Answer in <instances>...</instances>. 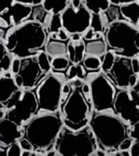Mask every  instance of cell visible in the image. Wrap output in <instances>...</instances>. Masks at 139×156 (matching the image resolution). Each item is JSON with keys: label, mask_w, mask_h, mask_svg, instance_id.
I'll list each match as a JSON object with an SVG mask.
<instances>
[{"label": "cell", "mask_w": 139, "mask_h": 156, "mask_svg": "<svg viewBox=\"0 0 139 156\" xmlns=\"http://www.w3.org/2000/svg\"><path fill=\"white\" fill-rule=\"evenodd\" d=\"M47 39L44 26L28 20L9 29L4 42L9 55L23 59L36 56L44 51Z\"/></svg>", "instance_id": "cell-1"}, {"label": "cell", "mask_w": 139, "mask_h": 156, "mask_svg": "<svg viewBox=\"0 0 139 156\" xmlns=\"http://www.w3.org/2000/svg\"><path fill=\"white\" fill-rule=\"evenodd\" d=\"M88 125L98 147L105 153H112L118 151L120 144L129 137V125L116 115L108 112L93 114Z\"/></svg>", "instance_id": "cell-2"}, {"label": "cell", "mask_w": 139, "mask_h": 156, "mask_svg": "<svg viewBox=\"0 0 139 156\" xmlns=\"http://www.w3.org/2000/svg\"><path fill=\"white\" fill-rule=\"evenodd\" d=\"M23 127V138L30 141L35 151H48L54 148L63 125L56 113H44L33 117Z\"/></svg>", "instance_id": "cell-3"}, {"label": "cell", "mask_w": 139, "mask_h": 156, "mask_svg": "<svg viewBox=\"0 0 139 156\" xmlns=\"http://www.w3.org/2000/svg\"><path fill=\"white\" fill-rule=\"evenodd\" d=\"M107 51L115 56L139 57V29L124 20L109 23L105 34Z\"/></svg>", "instance_id": "cell-4"}, {"label": "cell", "mask_w": 139, "mask_h": 156, "mask_svg": "<svg viewBox=\"0 0 139 156\" xmlns=\"http://www.w3.org/2000/svg\"><path fill=\"white\" fill-rule=\"evenodd\" d=\"M82 82L77 80L72 89L61 106L63 125L73 131H77L88 126L92 103H89L82 89Z\"/></svg>", "instance_id": "cell-5"}, {"label": "cell", "mask_w": 139, "mask_h": 156, "mask_svg": "<svg viewBox=\"0 0 139 156\" xmlns=\"http://www.w3.org/2000/svg\"><path fill=\"white\" fill-rule=\"evenodd\" d=\"M54 148L57 155L63 156H93L98 149L89 125L77 131L63 126Z\"/></svg>", "instance_id": "cell-6"}, {"label": "cell", "mask_w": 139, "mask_h": 156, "mask_svg": "<svg viewBox=\"0 0 139 156\" xmlns=\"http://www.w3.org/2000/svg\"><path fill=\"white\" fill-rule=\"evenodd\" d=\"M62 86L59 79L53 74H49L37 87L35 94L38 104V112L54 113L58 112L61 106Z\"/></svg>", "instance_id": "cell-7"}, {"label": "cell", "mask_w": 139, "mask_h": 156, "mask_svg": "<svg viewBox=\"0 0 139 156\" xmlns=\"http://www.w3.org/2000/svg\"><path fill=\"white\" fill-rule=\"evenodd\" d=\"M113 111L128 125L139 123V82L132 89L121 90L116 94Z\"/></svg>", "instance_id": "cell-8"}, {"label": "cell", "mask_w": 139, "mask_h": 156, "mask_svg": "<svg viewBox=\"0 0 139 156\" xmlns=\"http://www.w3.org/2000/svg\"><path fill=\"white\" fill-rule=\"evenodd\" d=\"M89 94L92 108L96 113L113 110L116 94L113 85L104 74L99 73L90 80Z\"/></svg>", "instance_id": "cell-9"}, {"label": "cell", "mask_w": 139, "mask_h": 156, "mask_svg": "<svg viewBox=\"0 0 139 156\" xmlns=\"http://www.w3.org/2000/svg\"><path fill=\"white\" fill-rule=\"evenodd\" d=\"M114 86L122 90L132 89L139 82L138 75L132 69L131 59L115 56L109 70L104 73Z\"/></svg>", "instance_id": "cell-10"}, {"label": "cell", "mask_w": 139, "mask_h": 156, "mask_svg": "<svg viewBox=\"0 0 139 156\" xmlns=\"http://www.w3.org/2000/svg\"><path fill=\"white\" fill-rule=\"evenodd\" d=\"M38 104L35 94L29 90H23L13 106L7 110L5 117L22 126L37 113Z\"/></svg>", "instance_id": "cell-11"}, {"label": "cell", "mask_w": 139, "mask_h": 156, "mask_svg": "<svg viewBox=\"0 0 139 156\" xmlns=\"http://www.w3.org/2000/svg\"><path fill=\"white\" fill-rule=\"evenodd\" d=\"M62 28L70 35L85 33L90 27L91 13L85 6L75 9L70 4L60 14Z\"/></svg>", "instance_id": "cell-12"}, {"label": "cell", "mask_w": 139, "mask_h": 156, "mask_svg": "<svg viewBox=\"0 0 139 156\" xmlns=\"http://www.w3.org/2000/svg\"><path fill=\"white\" fill-rule=\"evenodd\" d=\"M20 59V68L17 75L23 80L22 89L30 90L37 87L49 74L41 66L37 56Z\"/></svg>", "instance_id": "cell-13"}, {"label": "cell", "mask_w": 139, "mask_h": 156, "mask_svg": "<svg viewBox=\"0 0 139 156\" xmlns=\"http://www.w3.org/2000/svg\"><path fill=\"white\" fill-rule=\"evenodd\" d=\"M32 7L14 1L12 4L0 15V28L18 26L28 20Z\"/></svg>", "instance_id": "cell-14"}, {"label": "cell", "mask_w": 139, "mask_h": 156, "mask_svg": "<svg viewBox=\"0 0 139 156\" xmlns=\"http://www.w3.org/2000/svg\"><path fill=\"white\" fill-rule=\"evenodd\" d=\"M23 128L6 117L0 120V146L7 147L23 136Z\"/></svg>", "instance_id": "cell-15"}, {"label": "cell", "mask_w": 139, "mask_h": 156, "mask_svg": "<svg viewBox=\"0 0 139 156\" xmlns=\"http://www.w3.org/2000/svg\"><path fill=\"white\" fill-rule=\"evenodd\" d=\"M20 89L16 85L11 73L7 72L0 77V103L5 107L13 95Z\"/></svg>", "instance_id": "cell-16"}, {"label": "cell", "mask_w": 139, "mask_h": 156, "mask_svg": "<svg viewBox=\"0 0 139 156\" xmlns=\"http://www.w3.org/2000/svg\"><path fill=\"white\" fill-rule=\"evenodd\" d=\"M119 11L121 16L124 19V21L138 28L139 23L138 1H134L131 3L120 6Z\"/></svg>", "instance_id": "cell-17"}, {"label": "cell", "mask_w": 139, "mask_h": 156, "mask_svg": "<svg viewBox=\"0 0 139 156\" xmlns=\"http://www.w3.org/2000/svg\"><path fill=\"white\" fill-rule=\"evenodd\" d=\"M67 55L70 62L73 65H79L84 59L85 55V42L80 40L77 42L70 41L66 45Z\"/></svg>", "instance_id": "cell-18"}, {"label": "cell", "mask_w": 139, "mask_h": 156, "mask_svg": "<svg viewBox=\"0 0 139 156\" xmlns=\"http://www.w3.org/2000/svg\"><path fill=\"white\" fill-rule=\"evenodd\" d=\"M45 50L47 55L52 59L56 57H65L67 55L66 45L63 41L51 39L49 37H48Z\"/></svg>", "instance_id": "cell-19"}, {"label": "cell", "mask_w": 139, "mask_h": 156, "mask_svg": "<svg viewBox=\"0 0 139 156\" xmlns=\"http://www.w3.org/2000/svg\"><path fill=\"white\" fill-rule=\"evenodd\" d=\"M107 52V47L103 39L92 40L85 44V54L98 58L105 55Z\"/></svg>", "instance_id": "cell-20"}, {"label": "cell", "mask_w": 139, "mask_h": 156, "mask_svg": "<svg viewBox=\"0 0 139 156\" xmlns=\"http://www.w3.org/2000/svg\"><path fill=\"white\" fill-rule=\"evenodd\" d=\"M70 1L66 0H45L43 1L42 6L48 13L52 15L61 14L62 12L70 5Z\"/></svg>", "instance_id": "cell-21"}, {"label": "cell", "mask_w": 139, "mask_h": 156, "mask_svg": "<svg viewBox=\"0 0 139 156\" xmlns=\"http://www.w3.org/2000/svg\"><path fill=\"white\" fill-rule=\"evenodd\" d=\"M82 2L89 12L96 15H100L101 12H106L110 5L108 0H85L82 1Z\"/></svg>", "instance_id": "cell-22"}, {"label": "cell", "mask_w": 139, "mask_h": 156, "mask_svg": "<svg viewBox=\"0 0 139 156\" xmlns=\"http://www.w3.org/2000/svg\"><path fill=\"white\" fill-rule=\"evenodd\" d=\"M31 21L38 22L42 23L44 27L48 19V13L42 7V5L35 6L32 9L31 16Z\"/></svg>", "instance_id": "cell-23"}, {"label": "cell", "mask_w": 139, "mask_h": 156, "mask_svg": "<svg viewBox=\"0 0 139 156\" xmlns=\"http://www.w3.org/2000/svg\"><path fill=\"white\" fill-rule=\"evenodd\" d=\"M85 68L80 65H73L68 68L66 72V77L70 80H73L75 78L84 80L85 79Z\"/></svg>", "instance_id": "cell-24"}, {"label": "cell", "mask_w": 139, "mask_h": 156, "mask_svg": "<svg viewBox=\"0 0 139 156\" xmlns=\"http://www.w3.org/2000/svg\"><path fill=\"white\" fill-rule=\"evenodd\" d=\"M83 63L84 68L87 70H97L101 68V60L96 56L87 55L84 59Z\"/></svg>", "instance_id": "cell-25"}, {"label": "cell", "mask_w": 139, "mask_h": 156, "mask_svg": "<svg viewBox=\"0 0 139 156\" xmlns=\"http://www.w3.org/2000/svg\"><path fill=\"white\" fill-rule=\"evenodd\" d=\"M70 61L65 57H56L51 61V68L56 71L65 70L69 66Z\"/></svg>", "instance_id": "cell-26"}, {"label": "cell", "mask_w": 139, "mask_h": 156, "mask_svg": "<svg viewBox=\"0 0 139 156\" xmlns=\"http://www.w3.org/2000/svg\"><path fill=\"white\" fill-rule=\"evenodd\" d=\"M62 29L61 18L60 14L52 15L48 25V31L50 34H58Z\"/></svg>", "instance_id": "cell-27"}, {"label": "cell", "mask_w": 139, "mask_h": 156, "mask_svg": "<svg viewBox=\"0 0 139 156\" xmlns=\"http://www.w3.org/2000/svg\"><path fill=\"white\" fill-rule=\"evenodd\" d=\"M89 28H91L94 33H101L104 31L103 23L100 15L91 14Z\"/></svg>", "instance_id": "cell-28"}, {"label": "cell", "mask_w": 139, "mask_h": 156, "mask_svg": "<svg viewBox=\"0 0 139 156\" xmlns=\"http://www.w3.org/2000/svg\"><path fill=\"white\" fill-rule=\"evenodd\" d=\"M115 57V56L110 51H107L104 55L103 61L101 62V66L103 73L108 72L111 68L114 62Z\"/></svg>", "instance_id": "cell-29"}, {"label": "cell", "mask_w": 139, "mask_h": 156, "mask_svg": "<svg viewBox=\"0 0 139 156\" xmlns=\"http://www.w3.org/2000/svg\"><path fill=\"white\" fill-rule=\"evenodd\" d=\"M106 16L107 17V20L109 24L113 23L116 21L120 20L119 16H120V11L119 9L116 7L115 5L111 6L110 5L108 9L105 12Z\"/></svg>", "instance_id": "cell-30"}, {"label": "cell", "mask_w": 139, "mask_h": 156, "mask_svg": "<svg viewBox=\"0 0 139 156\" xmlns=\"http://www.w3.org/2000/svg\"><path fill=\"white\" fill-rule=\"evenodd\" d=\"M6 151L7 156H21L23 152V150L18 141L14 142L9 145L7 147Z\"/></svg>", "instance_id": "cell-31"}, {"label": "cell", "mask_w": 139, "mask_h": 156, "mask_svg": "<svg viewBox=\"0 0 139 156\" xmlns=\"http://www.w3.org/2000/svg\"><path fill=\"white\" fill-rule=\"evenodd\" d=\"M130 128L128 129V136L133 141H139V123H137L133 126H130Z\"/></svg>", "instance_id": "cell-32"}, {"label": "cell", "mask_w": 139, "mask_h": 156, "mask_svg": "<svg viewBox=\"0 0 139 156\" xmlns=\"http://www.w3.org/2000/svg\"><path fill=\"white\" fill-rule=\"evenodd\" d=\"M101 33H94L90 28L86 31L84 36V39L86 41H92L95 39H101Z\"/></svg>", "instance_id": "cell-33"}, {"label": "cell", "mask_w": 139, "mask_h": 156, "mask_svg": "<svg viewBox=\"0 0 139 156\" xmlns=\"http://www.w3.org/2000/svg\"><path fill=\"white\" fill-rule=\"evenodd\" d=\"M18 143L20 144L23 151H34V148L32 144L30 143V141L27 140L25 138H21V139L18 141Z\"/></svg>", "instance_id": "cell-34"}, {"label": "cell", "mask_w": 139, "mask_h": 156, "mask_svg": "<svg viewBox=\"0 0 139 156\" xmlns=\"http://www.w3.org/2000/svg\"><path fill=\"white\" fill-rule=\"evenodd\" d=\"M20 63H21V59L19 58H15L13 60H12L11 70V73H12L14 75L18 74L20 70Z\"/></svg>", "instance_id": "cell-35"}, {"label": "cell", "mask_w": 139, "mask_h": 156, "mask_svg": "<svg viewBox=\"0 0 139 156\" xmlns=\"http://www.w3.org/2000/svg\"><path fill=\"white\" fill-rule=\"evenodd\" d=\"M18 2L21 3L23 5H28V6H38L42 4V0H18L16 1Z\"/></svg>", "instance_id": "cell-36"}, {"label": "cell", "mask_w": 139, "mask_h": 156, "mask_svg": "<svg viewBox=\"0 0 139 156\" xmlns=\"http://www.w3.org/2000/svg\"><path fill=\"white\" fill-rule=\"evenodd\" d=\"M133 142V140L130 137L126 138L120 144V146L119 147V150H129L130 147H131Z\"/></svg>", "instance_id": "cell-37"}, {"label": "cell", "mask_w": 139, "mask_h": 156, "mask_svg": "<svg viewBox=\"0 0 139 156\" xmlns=\"http://www.w3.org/2000/svg\"><path fill=\"white\" fill-rule=\"evenodd\" d=\"M139 141H133L131 147L129 148L130 154L132 156H139Z\"/></svg>", "instance_id": "cell-38"}, {"label": "cell", "mask_w": 139, "mask_h": 156, "mask_svg": "<svg viewBox=\"0 0 139 156\" xmlns=\"http://www.w3.org/2000/svg\"><path fill=\"white\" fill-rule=\"evenodd\" d=\"M14 1L12 0H0V15L2 14L5 11H6L12 4Z\"/></svg>", "instance_id": "cell-39"}, {"label": "cell", "mask_w": 139, "mask_h": 156, "mask_svg": "<svg viewBox=\"0 0 139 156\" xmlns=\"http://www.w3.org/2000/svg\"><path fill=\"white\" fill-rule=\"evenodd\" d=\"M8 54H9L5 48L4 42L0 39V63Z\"/></svg>", "instance_id": "cell-40"}, {"label": "cell", "mask_w": 139, "mask_h": 156, "mask_svg": "<svg viewBox=\"0 0 139 156\" xmlns=\"http://www.w3.org/2000/svg\"><path fill=\"white\" fill-rule=\"evenodd\" d=\"M131 66L133 72L139 75V57H135L131 59Z\"/></svg>", "instance_id": "cell-41"}, {"label": "cell", "mask_w": 139, "mask_h": 156, "mask_svg": "<svg viewBox=\"0 0 139 156\" xmlns=\"http://www.w3.org/2000/svg\"><path fill=\"white\" fill-rule=\"evenodd\" d=\"M134 1L135 0H111V1H109V2L110 4H113V5L120 7L124 5H126L127 4L131 3Z\"/></svg>", "instance_id": "cell-42"}, {"label": "cell", "mask_w": 139, "mask_h": 156, "mask_svg": "<svg viewBox=\"0 0 139 156\" xmlns=\"http://www.w3.org/2000/svg\"><path fill=\"white\" fill-rule=\"evenodd\" d=\"M56 35H57V39L63 42L66 41L69 39V36L68 35V33L63 28L61 29Z\"/></svg>", "instance_id": "cell-43"}, {"label": "cell", "mask_w": 139, "mask_h": 156, "mask_svg": "<svg viewBox=\"0 0 139 156\" xmlns=\"http://www.w3.org/2000/svg\"><path fill=\"white\" fill-rule=\"evenodd\" d=\"M70 5L71 6L75 9H77L78 8L82 5V1H79V0H73V1H70Z\"/></svg>", "instance_id": "cell-44"}, {"label": "cell", "mask_w": 139, "mask_h": 156, "mask_svg": "<svg viewBox=\"0 0 139 156\" xmlns=\"http://www.w3.org/2000/svg\"><path fill=\"white\" fill-rule=\"evenodd\" d=\"M114 156H130V152L129 150H119L115 152Z\"/></svg>", "instance_id": "cell-45"}, {"label": "cell", "mask_w": 139, "mask_h": 156, "mask_svg": "<svg viewBox=\"0 0 139 156\" xmlns=\"http://www.w3.org/2000/svg\"><path fill=\"white\" fill-rule=\"evenodd\" d=\"M6 109L5 106L0 103V120L5 117L6 115V112L5 110Z\"/></svg>", "instance_id": "cell-46"}, {"label": "cell", "mask_w": 139, "mask_h": 156, "mask_svg": "<svg viewBox=\"0 0 139 156\" xmlns=\"http://www.w3.org/2000/svg\"><path fill=\"white\" fill-rule=\"evenodd\" d=\"M70 87L68 85H65L62 86V94H69L70 91Z\"/></svg>", "instance_id": "cell-47"}, {"label": "cell", "mask_w": 139, "mask_h": 156, "mask_svg": "<svg viewBox=\"0 0 139 156\" xmlns=\"http://www.w3.org/2000/svg\"><path fill=\"white\" fill-rule=\"evenodd\" d=\"M35 153L34 152V151H23L21 156H37V154H35Z\"/></svg>", "instance_id": "cell-48"}, {"label": "cell", "mask_w": 139, "mask_h": 156, "mask_svg": "<svg viewBox=\"0 0 139 156\" xmlns=\"http://www.w3.org/2000/svg\"><path fill=\"white\" fill-rule=\"evenodd\" d=\"M80 35L79 34H73L71 35V38L72 41L73 42H77L80 41Z\"/></svg>", "instance_id": "cell-49"}, {"label": "cell", "mask_w": 139, "mask_h": 156, "mask_svg": "<svg viewBox=\"0 0 139 156\" xmlns=\"http://www.w3.org/2000/svg\"><path fill=\"white\" fill-rule=\"evenodd\" d=\"M7 156V151L5 147H2L0 146V156Z\"/></svg>", "instance_id": "cell-50"}]
</instances>
